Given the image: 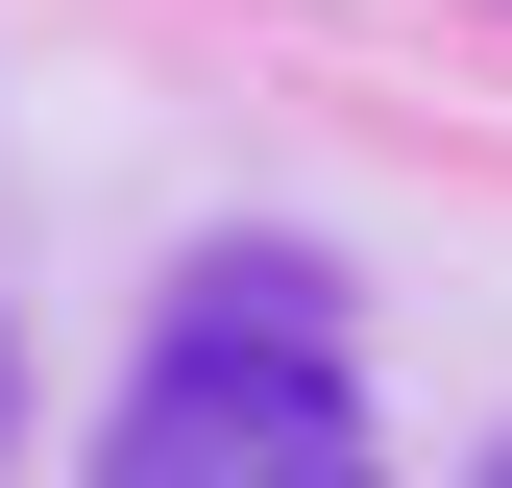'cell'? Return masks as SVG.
<instances>
[{
	"label": "cell",
	"mask_w": 512,
	"mask_h": 488,
	"mask_svg": "<svg viewBox=\"0 0 512 488\" xmlns=\"http://www.w3.org/2000/svg\"><path fill=\"white\" fill-rule=\"evenodd\" d=\"M98 488H366V366L293 342H147L98 415Z\"/></svg>",
	"instance_id": "obj_1"
},
{
	"label": "cell",
	"mask_w": 512,
	"mask_h": 488,
	"mask_svg": "<svg viewBox=\"0 0 512 488\" xmlns=\"http://www.w3.org/2000/svg\"><path fill=\"white\" fill-rule=\"evenodd\" d=\"M171 342H293V366H342V293H317L293 244H196V269H171Z\"/></svg>",
	"instance_id": "obj_2"
},
{
	"label": "cell",
	"mask_w": 512,
	"mask_h": 488,
	"mask_svg": "<svg viewBox=\"0 0 512 488\" xmlns=\"http://www.w3.org/2000/svg\"><path fill=\"white\" fill-rule=\"evenodd\" d=\"M0 440H25V342H0Z\"/></svg>",
	"instance_id": "obj_3"
},
{
	"label": "cell",
	"mask_w": 512,
	"mask_h": 488,
	"mask_svg": "<svg viewBox=\"0 0 512 488\" xmlns=\"http://www.w3.org/2000/svg\"><path fill=\"white\" fill-rule=\"evenodd\" d=\"M488 488H512V464H488Z\"/></svg>",
	"instance_id": "obj_4"
}]
</instances>
